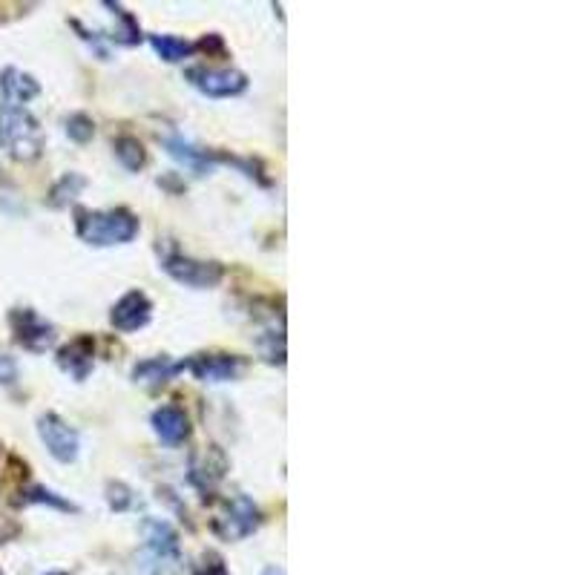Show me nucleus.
Listing matches in <instances>:
<instances>
[{
  "label": "nucleus",
  "mask_w": 575,
  "mask_h": 575,
  "mask_svg": "<svg viewBox=\"0 0 575 575\" xmlns=\"http://www.w3.org/2000/svg\"><path fill=\"white\" fill-rule=\"evenodd\" d=\"M75 230L81 242L92 248H113L127 245L138 236V216L127 207H110V210H78Z\"/></svg>",
  "instance_id": "f257e3e1"
},
{
  "label": "nucleus",
  "mask_w": 575,
  "mask_h": 575,
  "mask_svg": "<svg viewBox=\"0 0 575 575\" xmlns=\"http://www.w3.org/2000/svg\"><path fill=\"white\" fill-rule=\"evenodd\" d=\"M0 150L15 161H32L44 150V130L38 118L12 104H0Z\"/></svg>",
  "instance_id": "f03ea898"
},
{
  "label": "nucleus",
  "mask_w": 575,
  "mask_h": 575,
  "mask_svg": "<svg viewBox=\"0 0 575 575\" xmlns=\"http://www.w3.org/2000/svg\"><path fill=\"white\" fill-rule=\"evenodd\" d=\"M144 573L147 575H179L182 570V552H179V535L167 521L150 518L144 521Z\"/></svg>",
  "instance_id": "7ed1b4c3"
},
{
  "label": "nucleus",
  "mask_w": 575,
  "mask_h": 575,
  "mask_svg": "<svg viewBox=\"0 0 575 575\" xmlns=\"http://www.w3.org/2000/svg\"><path fill=\"white\" fill-rule=\"evenodd\" d=\"M161 268L164 274L173 276L179 285L187 288H216L225 276V268L219 262H205V259H193L179 251H170L161 256Z\"/></svg>",
  "instance_id": "20e7f679"
},
{
  "label": "nucleus",
  "mask_w": 575,
  "mask_h": 575,
  "mask_svg": "<svg viewBox=\"0 0 575 575\" xmlns=\"http://www.w3.org/2000/svg\"><path fill=\"white\" fill-rule=\"evenodd\" d=\"M184 75H187V81L196 90L205 92L210 98H233V95H242V92L248 90V75L239 72V69L190 67Z\"/></svg>",
  "instance_id": "39448f33"
},
{
  "label": "nucleus",
  "mask_w": 575,
  "mask_h": 575,
  "mask_svg": "<svg viewBox=\"0 0 575 575\" xmlns=\"http://www.w3.org/2000/svg\"><path fill=\"white\" fill-rule=\"evenodd\" d=\"M9 322H12L15 340H18L26 351L41 354V351H46V348L55 345V325L46 322L38 311H32V308H18V311L9 314Z\"/></svg>",
  "instance_id": "423d86ee"
},
{
  "label": "nucleus",
  "mask_w": 575,
  "mask_h": 575,
  "mask_svg": "<svg viewBox=\"0 0 575 575\" xmlns=\"http://www.w3.org/2000/svg\"><path fill=\"white\" fill-rule=\"evenodd\" d=\"M38 435L44 440L46 452L58 463H72L78 458V432L58 414H41L38 417Z\"/></svg>",
  "instance_id": "0eeeda50"
},
{
  "label": "nucleus",
  "mask_w": 575,
  "mask_h": 575,
  "mask_svg": "<svg viewBox=\"0 0 575 575\" xmlns=\"http://www.w3.org/2000/svg\"><path fill=\"white\" fill-rule=\"evenodd\" d=\"M153 320V302L144 291H127L110 311V325L121 334H133Z\"/></svg>",
  "instance_id": "6e6552de"
},
{
  "label": "nucleus",
  "mask_w": 575,
  "mask_h": 575,
  "mask_svg": "<svg viewBox=\"0 0 575 575\" xmlns=\"http://www.w3.org/2000/svg\"><path fill=\"white\" fill-rule=\"evenodd\" d=\"M259 506L253 504L248 495H236L228 504V512L216 521V529L222 538L228 541H239V538H248L253 529L259 527Z\"/></svg>",
  "instance_id": "1a4fd4ad"
},
{
  "label": "nucleus",
  "mask_w": 575,
  "mask_h": 575,
  "mask_svg": "<svg viewBox=\"0 0 575 575\" xmlns=\"http://www.w3.org/2000/svg\"><path fill=\"white\" fill-rule=\"evenodd\" d=\"M184 368L202 383H228L242 374V360L236 354H196L184 360Z\"/></svg>",
  "instance_id": "9d476101"
},
{
  "label": "nucleus",
  "mask_w": 575,
  "mask_h": 575,
  "mask_svg": "<svg viewBox=\"0 0 575 575\" xmlns=\"http://www.w3.org/2000/svg\"><path fill=\"white\" fill-rule=\"evenodd\" d=\"M164 150L170 153V159H176L182 167H187L190 173H196V176H205L213 170V153H207L202 147H196L193 141H187L179 133H173V136H164Z\"/></svg>",
  "instance_id": "9b49d317"
},
{
  "label": "nucleus",
  "mask_w": 575,
  "mask_h": 575,
  "mask_svg": "<svg viewBox=\"0 0 575 575\" xmlns=\"http://www.w3.org/2000/svg\"><path fill=\"white\" fill-rule=\"evenodd\" d=\"M153 429H156V435H159L164 446H179L190 437V420L179 406L167 403V406H159L153 412Z\"/></svg>",
  "instance_id": "f8f14e48"
},
{
  "label": "nucleus",
  "mask_w": 575,
  "mask_h": 575,
  "mask_svg": "<svg viewBox=\"0 0 575 575\" xmlns=\"http://www.w3.org/2000/svg\"><path fill=\"white\" fill-rule=\"evenodd\" d=\"M0 92H3V104H12V107H23L26 101H32L41 84L18 67H6L0 72Z\"/></svg>",
  "instance_id": "ddd939ff"
},
{
  "label": "nucleus",
  "mask_w": 575,
  "mask_h": 575,
  "mask_svg": "<svg viewBox=\"0 0 575 575\" xmlns=\"http://www.w3.org/2000/svg\"><path fill=\"white\" fill-rule=\"evenodd\" d=\"M179 371H184V360H173L167 354H159V357H147L141 360L136 368H133V380L147 386V389H159L164 383H170Z\"/></svg>",
  "instance_id": "4468645a"
},
{
  "label": "nucleus",
  "mask_w": 575,
  "mask_h": 575,
  "mask_svg": "<svg viewBox=\"0 0 575 575\" xmlns=\"http://www.w3.org/2000/svg\"><path fill=\"white\" fill-rule=\"evenodd\" d=\"M58 366L64 368L67 374H72L75 380H87V374L95 366V343H92V337H78L67 348H61L58 351Z\"/></svg>",
  "instance_id": "2eb2a0df"
},
{
  "label": "nucleus",
  "mask_w": 575,
  "mask_h": 575,
  "mask_svg": "<svg viewBox=\"0 0 575 575\" xmlns=\"http://www.w3.org/2000/svg\"><path fill=\"white\" fill-rule=\"evenodd\" d=\"M225 469H228L225 455L216 446H210V449H205L202 455H196L193 463H190V481L196 483L202 492H207V489H213L216 483L225 478Z\"/></svg>",
  "instance_id": "dca6fc26"
},
{
  "label": "nucleus",
  "mask_w": 575,
  "mask_h": 575,
  "mask_svg": "<svg viewBox=\"0 0 575 575\" xmlns=\"http://www.w3.org/2000/svg\"><path fill=\"white\" fill-rule=\"evenodd\" d=\"M150 44H153L161 61H167V64H179L184 58H190L193 49H196V46L176 38V35H150Z\"/></svg>",
  "instance_id": "f3484780"
},
{
  "label": "nucleus",
  "mask_w": 575,
  "mask_h": 575,
  "mask_svg": "<svg viewBox=\"0 0 575 575\" xmlns=\"http://www.w3.org/2000/svg\"><path fill=\"white\" fill-rule=\"evenodd\" d=\"M115 159L121 161L130 173H138L144 164H147V153H144V144L136 136H121L115 138Z\"/></svg>",
  "instance_id": "a211bd4d"
},
{
  "label": "nucleus",
  "mask_w": 575,
  "mask_h": 575,
  "mask_svg": "<svg viewBox=\"0 0 575 575\" xmlns=\"http://www.w3.org/2000/svg\"><path fill=\"white\" fill-rule=\"evenodd\" d=\"M84 184H87V182H84V179H81L78 173H67V176H64L61 182L52 187V199H49V202H52L55 207L69 205V202H72V199H75V196H78V193L84 190Z\"/></svg>",
  "instance_id": "6ab92c4d"
},
{
  "label": "nucleus",
  "mask_w": 575,
  "mask_h": 575,
  "mask_svg": "<svg viewBox=\"0 0 575 575\" xmlns=\"http://www.w3.org/2000/svg\"><path fill=\"white\" fill-rule=\"evenodd\" d=\"M259 351L268 363H285V337L282 331H265V337L259 340Z\"/></svg>",
  "instance_id": "aec40b11"
},
{
  "label": "nucleus",
  "mask_w": 575,
  "mask_h": 575,
  "mask_svg": "<svg viewBox=\"0 0 575 575\" xmlns=\"http://www.w3.org/2000/svg\"><path fill=\"white\" fill-rule=\"evenodd\" d=\"M67 136L78 144H87L95 136V124L87 113H75L67 118Z\"/></svg>",
  "instance_id": "412c9836"
},
{
  "label": "nucleus",
  "mask_w": 575,
  "mask_h": 575,
  "mask_svg": "<svg viewBox=\"0 0 575 575\" xmlns=\"http://www.w3.org/2000/svg\"><path fill=\"white\" fill-rule=\"evenodd\" d=\"M23 501H26V504H49L58 506V509H67V512H75V506L69 504V501H61L55 492H49L44 486H32V489H26V492H23Z\"/></svg>",
  "instance_id": "4be33fe9"
},
{
  "label": "nucleus",
  "mask_w": 575,
  "mask_h": 575,
  "mask_svg": "<svg viewBox=\"0 0 575 575\" xmlns=\"http://www.w3.org/2000/svg\"><path fill=\"white\" fill-rule=\"evenodd\" d=\"M18 383V363L12 357H0V386H15Z\"/></svg>",
  "instance_id": "5701e85b"
},
{
  "label": "nucleus",
  "mask_w": 575,
  "mask_h": 575,
  "mask_svg": "<svg viewBox=\"0 0 575 575\" xmlns=\"http://www.w3.org/2000/svg\"><path fill=\"white\" fill-rule=\"evenodd\" d=\"M196 575H230L219 555H205V561L196 567Z\"/></svg>",
  "instance_id": "b1692460"
},
{
  "label": "nucleus",
  "mask_w": 575,
  "mask_h": 575,
  "mask_svg": "<svg viewBox=\"0 0 575 575\" xmlns=\"http://www.w3.org/2000/svg\"><path fill=\"white\" fill-rule=\"evenodd\" d=\"M265 575H282V573H274V570H271V573H265Z\"/></svg>",
  "instance_id": "393cba45"
}]
</instances>
